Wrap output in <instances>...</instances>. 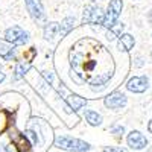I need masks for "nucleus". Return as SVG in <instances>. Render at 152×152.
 I'll use <instances>...</instances> for the list:
<instances>
[{"label":"nucleus","mask_w":152,"mask_h":152,"mask_svg":"<svg viewBox=\"0 0 152 152\" xmlns=\"http://www.w3.org/2000/svg\"><path fill=\"white\" fill-rule=\"evenodd\" d=\"M102 152H104V151H102Z\"/></svg>","instance_id":"obj_23"},{"label":"nucleus","mask_w":152,"mask_h":152,"mask_svg":"<svg viewBox=\"0 0 152 152\" xmlns=\"http://www.w3.org/2000/svg\"><path fill=\"white\" fill-rule=\"evenodd\" d=\"M149 20H151V21H152V11H151V12H149Z\"/></svg>","instance_id":"obj_22"},{"label":"nucleus","mask_w":152,"mask_h":152,"mask_svg":"<svg viewBox=\"0 0 152 152\" xmlns=\"http://www.w3.org/2000/svg\"><path fill=\"white\" fill-rule=\"evenodd\" d=\"M122 8H123L122 0H110V5L107 8L102 26H105L107 29H111L114 24L117 23V20L120 17V12H122Z\"/></svg>","instance_id":"obj_3"},{"label":"nucleus","mask_w":152,"mask_h":152,"mask_svg":"<svg viewBox=\"0 0 152 152\" xmlns=\"http://www.w3.org/2000/svg\"><path fill=\"white\" fill-rule=\"evenodd\" d=\"M75 26V17H66L59 24V37H66Z\"/></svg>","instance_id":"obj_14"},{"label":"nucleus","mask_w":152,"mask_h":152,"mask_svg":"<svg viewBox=\"0 0 152 152\" xmlns=\"http://www.w3.org/2000/svg\"><path fill=\"white\" fill-rule=\"evenodd\" d=\"M135 44V40L134 37L129 35V34H122L119 37V41H117V47L119 50H123V52H129V50L134 47Z\"/></svg>","instance_id":"obj_10"},{"label":"nucleus","mask_w":152,"mask_h":152,"mask_svg":"<svg viewBox=\"0 0 152 152\" xmlns=\"http://www.w3.org/2000/svg\"><path fill=\"white\" fill-rule=\"evenodd\" d=\"M5 78H6V75H5L3 72H0V82H3V81H5Z\"/></svg>","instance_id":"obj_20"},{"label":"nucleus","mask_w":152,"mask_h":152,"mask_svg":"<svg viewBox=\"0 0 152 152\" xmlns=\"http://www.w3.org/2000/svg\"><path fill=\"white\" fill-rule=\"evenodd\" d=\"M11 140L14 142V145L18 149V152H31V142L26 138L24 134H20V132H17L14 135L11 134Z\"/></svg>","instance_id":"obj_9"},{"label":"nucleus","mask_w":152,"mask_h":152,"mask_svg":"<svg viewBox=\"0 0 152 152\" xmlns=\"http://www.w3.org/2000/svg\"><path fill=\"white\" fill-rule=\"evenodd\" d=\"M66 102H67V105L70 107L72 111H78V110H81L82 107L87 105V99H84L78 94H69L66 97Z\"/></svg>","instance_id":"obj_11"},{"label":"nucleus","mask_w":152,"mask_h":152,"mask_svg":"<svg viewBox=\"0 0 152 152\" xmlns=\"http://www.w3.org/2000/svg\"><path fill=\"white\" fill-rule=\"evenodd\" d=\"M148 131H149V132L152 134V120H151V122L148 123Z\"/></svg>","instance_id":"obj_21"},{"label":"nucleus","mask_w":152,"mask_h":152,"mask_svg":"<svg viewBox=\"0 0 152 152\" xmlns=\"http://www.w3.org/2000/svg\"><path fill=\"white\" fill-rule=\"evenodd\" d=\"M28 40H29V34L23 31L20 26H12L5 32V41L12 46H23L28 43Z\"/></svg>","instance_id":"obj_4"},{"label":"nucleus","mask_w":152,"mask_h":152,"mask_svg":"<svg viewBox=\"0 0 152 152\" xmlns=\"http://www.w3.org/2000/svg\"><path fill=\"white\" fill-rule=\"evenodd\" d=\"M31 69V61H20L17 67H15V76H14V79H21L24 75L28 73V70Z\"/></svg>","instance_id":"obj_15"},{"label":"nucleus","mask_w":152,"mask_h":152,"mask_svg":"<svg viewBox=\"0 0 152 152\" xmlns=\"http://www.w3.org/2000/svg\"><path fill=\"white\" fill-rule=\"evenodd\" d=\"M114 135H116L117 138H120L122 135H123V132H125V128H123V126L122 125H119V126H116V128H113V131H111Z\"/></svg>","instance_id":"obj_18"},{"label":"nucleus","mask_w":152,"mask_h":152,"mask_svg":"<svg viewBox=\"0 0 152 152\" xmlns=\"http://www.w3.org/2000/svg\"><path fill=\"white\" fill-rule=\"evenodd\" d=\"M104 104L110 110H119V108L126 105V96L120 91H114V93H111L105 97Z\"/></svg>","instance_id":"obj_7"},{"label":"nucleus","mask_w":152,"mask_h":152,"mask_svg":"<svg viewBox=\"0 0 152 152\" xmlns=\"http://www.w3.org/2000/svg\"><path fill=\"white\" fill-rule=\"evenodd\" d=\"M55 146L62 151H67V152H87L91 149L90 143L81 140V138L70 137V135H56Z\"/></svg>","instance_id":"obj_1"},{"label":"nucleus","mask_w":152,"mask_h":152,"mask_svg":"<svg viewBox=\"0 0 152 152\" xmlns=\"http://www.w3.org/2000/svg\"><path fill=\"white\" fill-rule=\"evenodd\" d=\"M105 12L96 3H88L84 8V15H82V23L84 24H102L104 23Z\"/></svg>","instance_id":"obj_2"},{"label":"nucleus","mask_w":152,"mask_h":152,"mask_svg":"<svg viewBox=\"0 0 152 152\" xmlns=\"http://www.w3.org/2000/svg\"><path fill=\"white\" fill-rule=\"evenodd\" d=\"M104 152H128V149H125V148H105Z\"/></svg>","instance_id":"obj_19"},{"label":"nucleus","mask_w":152,"mask_h":152,"mask_svg":"<svg viewBox=\"0 0 152 152\" xmlns=\"http://www.w3.org/2000/svg\"><path fill=\"white\" fill-rule=\"evenodd\" d=\"M148 84H149V81L146 76H134V78H131L128 81L126 88L132 93H145L148 90Z\"/></svg>","instance_id":"obj_8"},{"label":"nucleus","mask_w":152,"mask_h":152,"mask_svg":"<svg viewBox=\"0 0 152 152\" xmlns=\"http://www.w3.org/2000/svg\"><path fill=\"white\" fill-rule=\"evenodd\" d=\"M28 8V12L31 14L32 20L37 23H43L46 20V12H44V6L41 3V0H24Z\"/></svg>","instance_id":"obj_5"},{"label":"nucleus","mask_w":152,"mask_h":152,"mask_svg":"<svg viewBox=\"0 0 152 152\" xmlns=\"http://www.w3.org/2000/svg\"><path fill=\"white\" fill-rule=\"evenodd\" d=\"M58 32H59V23H56V21H50L44 26V38L46 40H53Z\"/></svg>","instance_id":"obj_13"},{"label":"nucleus","mask_w":152,"mask_h":152,"mask_svg":"<svg viewBox=\"0 0 152 152\" xmlns=\"http://www.w3.org/2000/svg\"><path fill=\"white\" fill-rule=\"evenodd\" d=\"M126 142H128V146L131 149H135V151L145 149L148 146V138L140 131H131L128 137H126Z\"/></svg>","instance_id":"obj_6"},{"label":"nucleus","mask_w":152,"mask_h":152,"mask_svg":"<svg viewBox=\"0 0 152 152\" xmlns=\"http://www.w3.org/2000/svg\"><path fill=\"white\" fill-rule=\"evenodd\" d=\"M84 117H85L87 123L91 125V126H99L100 123H102V116H100L97 111H93V110H85Z\"/></svg>","instance_id":"obj_12"},{"label":"nucleus","mask_w":152,"mask_h":152,"mask_svg":"<svg viewBox=\"0 0 152 152\" xmlns=\"http://www.w3.org/2000/svg\"><path fill=\"white\" fill-rule=\"evenodd\" d=\"M123 23H116V24H114V26L108 31V34H107V38H108V40H114V38H116V37H120V32L123 31Z\"/></svg>","instance_id":"obj_16"},{"label":"nucleus","mask_w":152,"mask_h":152,"mask_svg":"<svg viewBox=\"0 0 152 152\" xmlns=\"http://www.w3.org/2000/svg\"><path fill=\"white\" fill-rule=\"evenodd\" d=\"M24 135H26L28 140H31L32 145H37L38 143V137H37V134L32 129H26V131H24Z\"/></svg>","instance_id":"obj_17"}]
</instances>
